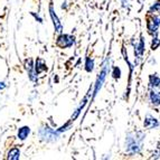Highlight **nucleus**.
I'll list each match as a JSON object with an SVG mask.
<instances>
[{"instance_id":"nucleus-18","label":"nucleus","mask_w":160,"mask_h":160,"mask_svg":"<svg viewBox=\"0 0 160 160\" xmlns=\"http://www.w3.org/2000/svg\"><path fill=\"white\" fill-rule=\"evenodd\" d=\"M123 2H124V3H126V0H123Z\"/></svg>"},{"instance_id":"nucleus-4","label":"nucleus","mask_w":160,"mask_h":160,"mask_svg":"<svg viewBox=\"0 0 160 160\" xmlns=\"http://www.w3.org/2000/svg\"><path fill=\"white\" fill-rule=\"evenodd\" d=\"M108 72H109V66H108V61H107V63L103 65V68H102L100 75L98 76V80H96V83H95V88H94V91H93V98H95L96 94L99 93V91L101 90L102 85H103V83H104V80L107 78Z\"/></svg>"},{"instance_id":"nucleus-3","label":"nucleus","mask_w":160,"mask_h":160,"mask_svg":"<svg viewBox=\"0 0 160 160\" xmlns=\"http://www.w3.org/2000/svg\"><path fill=\"white\" fill-rule=\"evenodd\" d=\"M160 26V18L158 16H148L147 18V29L152 36L158 35V28Z\"/></svg>"},{"instance_id":"nucleus-17","label":"nucleus","mask_w":160,"mask_h":160,"mask_svg":"<svg viewBox=\"0 0 160 160\" xmlns=\"http://www.w3.org/2000/svg\"><path fill=\"white\" fill-rule=\"evenodd\" d=\"M3 88H5V84H3V83H0V90Z\"/></svg>"},{"instance_id":"nucleus-11","label":"nucleus","mask_w":160,"mask_h":160,"mask_svg":"<svg viewBox=\"0 0 160 160\" xmlns=\"http://www.w3.org/2000/svg\"><path fill=\"white\" fill-rule=\"evenodd\" d=\"M29 133H30L29 127H22V128H20L18 131V138L20 139V140H25Z\"/></svg>"},{"instance_id":"nucleus-8","label":"nucleus","mask_w":160,"mask_h":160,"mask_svg":"<svg viewBox=\"0 0 160 160\" xmlns=\"http://www.w3.org/2000/svg\"><path fill=\"white\" fill-rule=\"evenodd\" d=\"M143 53H144V39L141 36L139 43L136 44V46H134V55H136L137 58L140 59L142 57V55H143Z\"/></svg>"},{"instance_id":"nucleus-10","label":"nucleus","mask_w":160,"mask_h":160,"mask_svg":"<svg viewBox=\"0 0 160 160\" xmlns=\"http://www.w3.org/2000/svg\"><path fill=\"white\" fill-rule=\"evenodd\" d=\"M45 71H47L46 64L42 59H37V61H36V65H35V74L38 75L42 72H45Z\"/></svg>"},{"instance_id":"nucleus-16","label":"nucleus","mask_w":160,"mask_h":160,"mask_svg":"<svg viewBox=\"0 0 160 160\" xmlns=\"http://www.w3.org/2000/svg\"><path fill=\"white\" fill-rule=\"evenodd\" d=\"M112 76H113V78H121V69L119 68L118 66L113 67Z\"/></svg>"},{"instance_id":"nucleus-13","label":"nucleus","mask_w":160,"mask_h":160,"mask_svg":"<svg viewBox=\"0 0 160 160\" xmlns=\"http://www.w3.org/2000/svg\"><path fill=\"white\" fill-rule=\"evenodd\" d=\"M85 69H86V72H88V73H91L92 71L94 69V61L92 58H90V57H88V58H86Z\"/></svg>"},{"instance_id":"nucleus-2","label":"nucleus","mask_w":160,"mask_h":160,"mask_svg":"<svg viewBox=\"0 0 160 160\" xmlns=\"http://www.w3.org/2000/svg\"><path fill=\"white\" fill-rule=\"evenodd\" d=\"M75 43V38L74 36L68 34H61L57 37L56 40V45L58 46L59 48H68L72 47Z\"/></svg>"},{"instance_id":"nucleus-15","label":"nucleus","mask_w":160,"mask_h":160,"mask_svg":"<svg viewBox=\"0 0 160 160\" xmlns=\"http://www.w3.org/2000/svg\"><path fill=\"white\" fill-rule=\"evenodd\" d=\"M159 46H160V39L158 38L157 35H155L153 38H152V42H151V49L152 51H156Z\"/></svg>"},{"instance_id":"nucleus-14","label":"nucleus","mask_w":160,"mask_h":160,"mask_svg":"<svg viewBox=\"0 0 160 160\" xmlns=\"http://www.w3.org/2000/svg\"><path fill=\"white\" fill-rule=\"evenodd\" d=\"M149 13H151V15L160 13V1H157L156 3H153V6H151V7H150Z\"/></svg>"},{"instance_id":"nucleus-5","label":"nucleus","mask_w":160,"mask_h":160,"mask_svg":"<svg viewBox=\"0 0 160 160\" xmlns=\"http://www.w3.org/2000/svg\"><path fill=\"white\" fill-rule=\"evenodd\" d=\"M39 134L44 140H47V141H54V140H56V139L58 138V131L55 132L53 129L48 128V127L40 129Z\"/></svg>"},{"instance_id":"nucleus-12","label":"nucleus","mask_w":160,"mask_h":160,"mask_svg":"<svg viewBox=\"0 0 160 160\" xmlns=\"http://www.w3.org/2000/svg\"><path fill=\"white\" fill-rule=\"evenodd\" d=\"M20 157V151H19L18 148H13L9 151L8 153V159H11V160H16V159H19Z\"/></svg>"},{"instance_id":"nucleus-7","label":"nucleus","mask_w":160,"mask_h":160,"mask_svg":"<svg viewBox=\"0 0 160 160\" xmlns=\"http://www.w3.org/2000/svg\"><path fill=\"white\" fill-rule=\"evenodd\" d=\"M49 13H51V17H52V20H53L55 30H56L57 32H62V30H63V26H62V24H61V22H59L57 15L55 13V11H54L53 5L49 6Z\"/></svg>"},{"instance_id":"nucleus-1","label":"nucleus","mask_w":160,"mask_h":160,"mask_svg":"<svg viewBox=\"0 0 160 160\" xmlns=\"http://www.w3.org/2000/svg\"><path fill=\"white\" fill-rule=\"evenodd\" d=\"M140 140L137 134H129L127 138V151L130 153H138L140 151Z\"/></svg>"},{"instance_id":"nucleus-6","label":"nucleus","mask_w":160,"mask_h":160,"mask_svg":"<svg viewBox=\"0 0 160 160\" xmlns=\"http://www.w3.org/2000/svg\"><path fill=\"white\" fill-rule=\"evenodd\" d=\"M149 100H150V103H151L153 107H159L160 105V85L157 86V88H150Z\"/></svg>"},{"instance_id":"nucleus-9","label":"nucleus","mask_w":160,"mask_h":160,"mask_svg":"<svg viewBox=\"0 0 160 160\" xmlns=\"http://www.w3.org/2000/svg\"><path fill=\"white\" fill-rule=\"evenodd\" d=\"M159 126V123H158L157 119H155L153 117H151V115L148 114L147 117H146V119H144V122H143V127L147 129H153L156 128V127Z\"/></svg>"}]
</instances>
